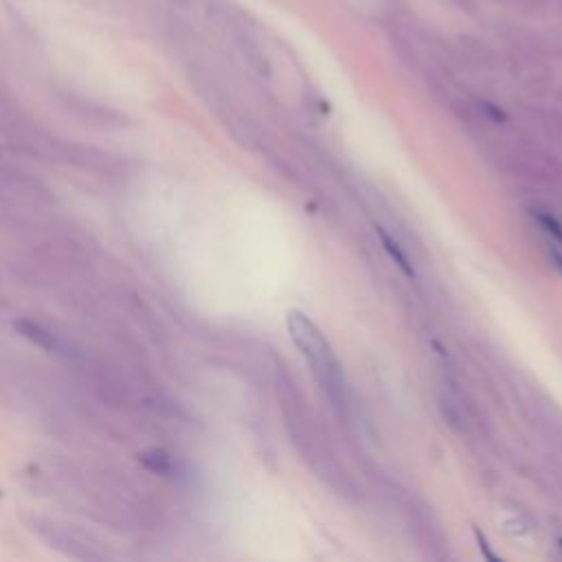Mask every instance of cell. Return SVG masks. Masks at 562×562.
Returning <instances> with one entry per match:
<instances>
[{
    "instance_id": "6da1fadb",
    "label": "cell",
    "mask_w": 562,
    "mask_h": 562,
    "mask_svg": "<svg viewBox=\"0 0 562 562\" xmlns=\"http://www.w3.org/2000/svg\"><path fill=\"white\" fill-rule=\"evenodd\" d=\"M288 330L292 341L297 343L303 356L308 358L317 372L325 376H332L336 372V361L328 341L323 339V334L317 330V325H314L308 317H303V314L297 310L288 312Z\"/></svg>"
},
{
    "instance_id": "7a4b0ae2",
    "label": "cell",
    "mask_w": 562,
    "mask_h": 562,
    "mask_svg": "<svg viewBox=\"0 0 562 562\" xmlns=\"http://www.w3.org/2000/svg\"><path fill=\"white\" fill-rule=\"evenodd\" d=\"M378 235H380V240H382V244H385V249H387V253L393 257V260H396V264L402 268L404 273H407L409 277H413L415 273H413V268H411V264H409V260H407V255H404L402 251H400V246L393 242L389 235L385 233V229H378Z\"/></svg>"
},
{
    "instance_id": "3957f363",
    "label": "cell",
    "mask_w": 562,
    "mask_h": 562,
    "mask_svg": "<svg viewBox=\"0 0 562 562\" xmlns=\"http://www.w3.org/2000/svg\"><path fill=\"white\" fill-rule=\"evenodd\" d=\"M18 328H20L22 332H25V336H29L31 341H36L40 347H53L51 334L40 330L38 325H33V323H18Z\"/></svg>"
},
{
    "instance_id": "277c9868",
    "label": "cell",
    "mask_w": 562,
    "mask_h": 562,
    "mask_svg": "<svg viewBox=\"0 0 562 562\" xmlns=\"http://www.w3.org/2000/svg\"><path fill=\"white\" fill-rule=\"evenodd\" d=\"M141 459H143V464L148 466L150 470H154V472H167V470H170V457H167L161 451H150V453H145Z\"/></svg>"
},
{
    "instance_id": "5b68a950",
    "label": "cell",
    "mask_w": 562,
    "mask_h": 562,
    "mask_svg": "<svg viewBox=\"0 0 562 562\" xmlns=\"http://www.w3.org/2000/svg\"><path fill=\"white\" fill-rule=\"evenodd\" d=\"M448 3H451L457 11H462V14L470 16V18H477L479 11H481L479 0H448Z\"/></svg>"
},
{
    "instance_id": "8992f818",
    "label": "cell",
    "mask_w": 562,
    "mask_h": 562,
    "mask_svg": "<svg viewBox=\"0 0 562 562\" xmlns=\"http://www.w3.org/2000/svg\"><path fill=\"white\" fill-rule=\"evenodd\" d=\"M536 220L543 224L547 233H552L554 238H558V240L562 242V227H560V224H558L554 218H549V216H543V213H538Z\"/></svg>"
},
{
    "instance_id": "52a82bcc",
    "label": "cell",
    "mask_w": 562,
    "mask_h": 562,
    "mask_svg": "<svg viewBox=\"0 0 562 562\" xmlns=\"http://www.w3.org/2000/svg\"><path fill=\"white\" fill-rule=\"evenodd\" d=\"M479 108H481L483 115H488L492 121H497V123L508 119V117H505V112H503L501 108H497L494 104H488V101H483V104H479Z\"/></svg>"
},
{
    "instance_id": "ba28073f",
    "label": "cell",
    "mask_w": 562,
    "mask_h": 562,
    "mask_svg": "<svg viewBox=\"0 0 562 562\" xmlns=\"http://www.w3.org/2000/svg\"><path fill=\"white\" fill-rule=\"evenodd\" d=\"M475 534H477V541H479V545H481V552L486 554V558H490V560H497V556H494L492 552H490V547H488V541L486 538L481 536V532L479 530H475Z\"/></svg>"
},
{
    "instance_id": "9c48e42d",
    "label": "cell",
    "mask_w": 562,
    "mask_h": 562,
    "mask_svg": "<svg viewBox=\"0 0 562 562\" xmlns=\"http://www.w3.org/2000/svg\"><path fill=\"white\" fill-rule=\"evenodd\" d=\"M494 3H501V5H514V7H521L523 0H494Z\"/></svg>"
},
{
    "instance_id": "30bf717a",
    "label": "cell",
    "mask_w": 562,
    "mask_h": 562,
    "mask_svg": "<svg viewBox=\"0 0 562 562\" xmlns=\"http://www.w3.org/2000/svg\"><path fill=\"white\" fill-rule=\"evenodd\" d=\"M552 255H554V260H556V262H558V268H560V271H562V257H560V255H558V253H556V251H554V253H552Z\"/></svg>"
}]
</instances>
